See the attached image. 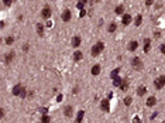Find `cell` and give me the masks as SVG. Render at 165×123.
<instances>
[{
    "label": "cell",
    "instance_id": "cell-1",
    "mask_svg": "<svg viewBox=\"0 0 165 123\" xmlns=\"http://www.w3.org/2000/svg\"><path fill=\"white\" fill-rule=\"evenodd\" d=\"M103 50H104V44L102 43V41H99V43H96L93 47H92V50L90 51H92V55H93V57H97Z\"/></svg>",
    "mask_w": 165,
    "mask_h": 123
},
{
    "label": "cell",
    "instance_id": "cell-2",
    "mask_svg": "<svg viewBox=\"0 0 165 123\" xmlns=\"http://www.w3.org/2000/svg\"><path fill=\"white\" fill-rule=\"evenodd\" d=\"M131 67H133L134 69H141L143 68V62H141L140 58H134L133 61H131Z\"/></svg>",
    "mask_w": 165,
    "mask_h": 123
},
{
    "label": "cell",
    "instance_id": "cell-3",
    "mask_svg": "<svg viewBox=\"0 0 165 123\" xmlns=\"http://www.w3.org/2000/svg\"><path fill=\"white\" fill-rule=\"evenodd\" d=\"M100 108L103 112H109V109H110V105H109V99H103L100 102Z\"/></svg>",
    "mask_w": 165,
    "mask_h": 123
},
{
    "label": "cell",
    "instance_id": "cell-4",
    "mask_svg": "<svg viewBox=\"0 0 165 123\" xmlns=\"http://www.w3.org/2000/svg\"><path fill=\"white\" fill-rule=\"evenodd\" d=\"M41 16H43L44 18H50V17H51V9H50V6H45V7L43 9V11H41Z\"/></svg>",
    "mask_w": 165,
    "mask_h": 123
},
{
    "label": "cell",
    "instance_id": "cell-5",
    "mask_svg": "<svg viewBox=\"0 0 165 123\" xmlns=\"http://www.w3.org/2000/svg\"><path fill=\"white\" fill-rule=\"evenodd\" d=\"M80 41H82V40H80V37H79V36L73 37V38H72V47H73V48H78L79 45H80Z\"/></svg>",
    "mask_w": 165,
    "mask_h": 123
},
{
    "label": "cell",
    "instance_id": "cell-6",
    "mask_svg": "<svg viewBox=\"0 0 165 123\" xmlns=\"http://www.w3.org/2000/svg\"><path fill=\"white\" fill-rule=\"evenodd\" d=\"M121 23L124 25H129L130 23H131V16L130 14H123V17H121Z\"/></svg>",
    "mask_w": 165,
    "mask_h": 123
},
{
    "label": "cell",
    "instance_id": "cell-7",
    "mask_svg": "<svg viewBox=\"0 0 165 123\" xmlns=\"http://www.w3.org/2000/svg\"><path fill=\"white\" fill-rule=\"evenodd\" d=\"M21 90H23V86L18 83V85H16V86L13 88V95H14V96H20Z\"/></svg>",
    "mask_w": 165,
    "mask_h": 123
},
{
    "label": "cell",
    "instance_id": "cell-8",
    "mask_svg": "<svg viewBox=\"0 0 165 123\" xmlns=\"http://www.w3.org/2000/svg\"><path fill=\"white\" fill-rule=\"evenodd\" d=\"M155 103H157V98H155V96H150V98L147 99V106L148 108H152Z\"/></svg>",
    "mask_w": 165,
    "mask_h": 123
},
{
    "label": "cell",
    "instance_id": "cell-9",
    "mask_svg": "<svg viewBox=\"0 0 165 123\" xmlns=\"http://www.w3.org/2000/svg\"><path fill=\"white\" fill-rule=\"evenodd\" d=\"M13 58H14V52L11 51V52L6 54V57H4V62H6V64H10V62L13 61Z\"/></svg>",
    "mask_w": 165,
    "mask_h": 123
},
{
    "label": "cell",
    "instance_id": "cell-10",
    "mask_svg": "<svg viewBox=\"0 0 165 123\" xmlns=\"http://www.w3.org/2000/svg\"><path fill=\"white\" fill-rule=\"evenodd\" d=\"M71 10H65L64 13H62V20H64V21H69V20H71Z\"/></svg>",
    "mask_w": 165,
    "mask_h": 123
},
{
    "label": "cell",
    "instance_id": "cell-11",
    "mask_svg": "<svg viewBox=\"0 0 165 123\" xmlns=\"http://www.w3.org/2000/svg\"><path fill=\"white\" fill-rule=\"evenodd\" d=\"M99 74H100V65H99V64H96V65L92 67V75L97 76Z\"/></svg>",
    "mask_w": 165,
    "mask_h": 123
},
{
    "label": "cell",
    "instance_id": "cell-12",
    "mask_svg": "<svg viewBox=\"0 0 165 123\" xmlns=\"http://www.w3.org/2000/svg\"><path fill=\"white\" fill-rule=\"evenodd\" d=\"M145 94H147V88L143 86V85L138 86V89H137V95H138V96H144Z\"/></svg>",
    "mask_w": 165,
    "mask_h": 123
},
{
    "label": "cell",
    "instance_id": "cell-13",
    "mask_svg": "<svg viewBox=\"0 0 165 123\" xmlns=\"http://www.w3.org/2000/svg\"><path fill=\"white\" fill-rule=\"evenodd\" d=\"M150 47H151V40L150 38H145V40H144V52H148V51H150Z\"/></svg>",
    "mask_w": 165,
    "mask_h": 123
},
{
    "label": "cell",
    "instance_id": "cell-14",
    "mask_svg": "<svg viewBox=\"0 0 165 123\" xmlns=\"http://www.w3.org/2000/svg\"><path fill=\"white\" fill-rule=\"evenodd\" d=\"M72 112H73V110H72V106H66V108H65V110H64V115L66 116V117H71V116H72Z\"/></svg>",
    "mask_w": 165,
    "mask_h": 123
},
{
    "label": "cell",
    "instance_id": "cell-15",
    "mask_svg": "<svg viewBox=\"0 0 165 123\" xmlns=\"http://www.w3.org/2000/svg\"><path fill=\"white\" fill-rule=\"evenodd\" d=\"M137 47H138V43H137V41H131V43L129 44V51H136Z\"/></svg>",
    "mask_w": 165,
    "mask_h": 123
},
{
    "label": "cell",
    "instance_id": "cell-16",
    "mask_svg": "<svg viewBox=\"0 0 165 123\" xmlns=\"http://www.w3.org/2000/svg\"><path fill=\"white\" fill-rule=\"evenodd\" d=\"M37 33H38L39 37L44 36V25L43 24H37Z\"/></svg>",
    "mask_w": 165,
    "mask_h": 123
},
{
    "label": "cell",
    "instance_id": "cell-17",
    "mask_svg": "<svg viewBox=\"0 0 165 123\" xmlns=\"http://www.w3.org/2000/svg\"><path fill=\"white\" fill-rule=\"evenodd\" d=\"M83 115H85V112H83V110H79V113H78V116H76L75 122H76V123L82 122V120H83Z\"/></svg>",
    "mask_w": 165,
    "mask_h": 123
},
{
    "label": "cell",
    "instance_id": "cell-18",
    "mask_svg": "<svg viewBox=\"0 0 165 123\" xmlns=\"http://www.w3.org/2000/svg\"><path fill=\"white\" fill-rule=\"evenodd\" d=\"M82 52H80V51H75V54H73V59H75V61H80V59H82Z\"/></svg>",
    "mask_w": 165,
    "mask_h": 123
},
{
    "label": "cell",
    "instance_id": "cell-19",
    "mask_svg": "<svg viewBox=\"0 0 165 123\" xmlns=\"http://www.w3.org/2000/svg\"><path fill=\"white\" fill-rule=\"evenodd\" d=\"M121 78H118V76H116V78H113V85H114V86H120V85H121Z\"/></svg>",
    "mask_w": 165,
    "mask_h": 123
},
{
    "label": "cell",
    "instance_id": "cell-20",
    "mask_svg": "<svg viewBox=\"0 0 165 123\" xmlns=\"http://www.w3.org/2000/svg\"><path fill=\"white\" fill-rule=\"evenodd\" d=\"M114 11H116V14H123L124 13V6H117Z\"/></svg>",
    "mask_w": 165,
    "mask_h": 123
},
{
    "label": "cell",
    "instance_id": "cell-21",
    "mask_svg": "<svg viewBox=\"0 0 165 123\" xmlns=\"http://www.w3.org/2000/svg\"><path fill=\"white\" fill-rule=\"evenodd\" d=\"M120 89L121 90H127L129 89V82H127V81H123L121 85H120Z\"/></svg>",
    "mask_w": 165,
    "mask_h": 123
},
{
    "label": "cell",
    "instance_id": "cell-22",
    "mask_svg": "<svg viewBox=\"0 0 165 123\" xmlns=\"http://www.w3.org/2000/svg\"><path fill=\"white\" fill-rule=\"evenodd\" d=\"M116 28H117V25L114 24V23H111L110 25H109V28H107V31L109 33H113V31H116Z\"/></svg>",
    "mask_w": 165,
    "mask_h": 123
},
{
    "label": "cell",
    "instance_id": "cell-23",
    "mask_svg": "<svg viewBox=\"0 0 165 123\" xmlns=\"http://www.w3.org/2000/svg\"><path fill=\"white\" fill-rule=\"evenodd\" d=\"M141 21H143V16H141V14H138V16L136 17V25H137V27H138V25L141 24Z\"/></svg>",
    "mask_w": 165,
    "mask_h": 123
},
{
    "label": "cell",
    "instance_id": "cell-24",
    "mask_svg": "<svg viewBox=\"0 0 165 123\" xmlns=\"http://www.w3.org/2000/svg\"><path fill=\"white\" fill-rule=\"evenodd\" d=\"M118 71H120V69H118V68L113 69V71H111V74H110V78H116V76L118 75Z\"/></svg>",
    "mask_w": 165,
    "mask_h": 123
},
{
    "label": "cell",
    "instance_id": "cell-25",
    "mask_svg": "<svg viewBox=\"0 0 165 123\" xmlns=\"http://www.w3.org/2000/svg\"><path fill=\"white\" fill-rule=\"evenodd\" d=\"M131 102H133V99L130 98V96H129V98H126V99H124V103H126L127 106H129V105H131Z\"/></svg>",
    "mask_w": 165,
    "mask_h": 123
},
{
    "label": "cell",
    "instance_id": "cell-26",
    "mask_svg": "<svg viewBox=\"0 0 165 123\" xmlns=\"http://www.w3.org/2000/svg\"><path fill=\"white\" fill-rule=\"evenodd\" d=\"M13 41H14V38H13V37H7V38H6V43H7L9 45H10V44H13Z\"/></svg>",
    "mask_w": 165,
    "mask_h": 123
},
{
    "label": "cell",
    "instance_id": "cell-27",
    "mask_svg": "<svg viewBox=\"0 0 165 123\" xmlns=\"http://www.w3.org/2000/svg\"><path fill=\"white\" fill-rule=\"evenodd\" d=\"M41 122L48 123V122H50V116H43V117H41Z\"/></svg>",
    "mask_w": 165,
    "mask_h": 123
},
{
    "label": "cell",
    "instance_id": "cell-28",
    "mask_svg": "<svg viewBox=\"0 0 165 123\" xmlns=\"http://www.w3.org/2000/svg\"><path fill=\"white\" fill-rule=\"evenodd\" d=\"M83 6H85V3H82V2H78V4H76V7L80 9V10L83 9Z\"/></svg>",
    "mask_w": 165,
    "mask_h": 123
},
{
    "label": "cell",
    "instance_id": "cell-29",
    "mask_svg": "<svg viewBox=\"0 0 165 123\" xmlns=\"http://www.w3.org/2000/svg\"><path fill=\"white\" fill-rule=\"evenodd\" d=\"M11 2H13V0H3L4 6H11Z\"/></svg>",
    "mask_w": 165,
    "mask_h": 123
},
{
    "label": "cell",
    "instance_id": "cell-30",
    "mask_svg": "<svg viewBox=\"0 0 165 123\" xmlns=\"http://www.w3.org/2000/svg\"><path fill=\"white\" fill-rule=\"evenodd\" d=\"M152 3H154V0H145V6H151Z\"/></svg>",
    "mask_w": 165,
    "mask_h": 123
},
{
    "label": "cell",
    "instance_id": "cell-31",
    "mask_svg": "<svg viewBox=\"0 0 165 123\" xmlns=\"http://www.w3.org/2000/svg\"><path fill=\"white\" fill-rule=\"evenodd\" d=\"M20 96H21V98H24L25 96V88L23 86V90H21V94H20Z\"/></svg>",
    "mask_w": 165,
    "mask_h": 123
},
{
    "label": "cell",
    "instance_id": "cell-32",
    "mask_svg": "<svg viewBox=\"0 0 165 123\" xmlns=\"http://www.w3.org/2000/svg\"><path fill=\"white\" fill-rule=\"evenodd\" d=\"M159 50H161V52H162V54H165V44H162V45H161V48H159Z\"/></svg>",
    "mask_w": 165,
    "mask_h": 123
},
{
    "label": "cell",
    "instance_id": "cell-33",
    "mask_svg": "<svg viewBox=\"0 0 165 123\" xmlns=\"http://www.w3.org/2000/svg\"><path fill=\"white\" fill-rule=\"evenodd\" d=\"M159 79H161V82L165 85V75H162V76H159Z\"/></svg>",
    "mask_w": 165,
    "mask_h": 123
},
{
    "label": "cell",
    "instance_id": "cell-34",
    "mask_svg": "<svg viewBox=\"0 0 165 123\" xmlns=\"http://www.w3.org/2000/svg\"><path fill=\"white\" fill-rule=\"evenodd\" d=\"M3 116H4V110H3V109H0V119H2Z\"/></svg>",
    "mask_w": 165,
    "mask_h": 123
},
{
    "label": "cell",
    "instance_id": "cell-35",
    "mask_svg": "<svg viewBox=\"0 0 165 123\" xmlns=\"http://www.w3.org/2000/svg\"><path fill=\"white\" fill-rule=\"evenodd\" d=\"M154 36L158 38V37H161V33H158V31H155V33H154Z\"/></svg>",
    "mask_w": 165,
    "mask_h": 123
},
{
    "label": "cell",
    "instance_id": "cell-36",
    "mask_svg": "<svg viewBox=\"0 0 165 123\" xmlns=\"http://www.w3.org/2000/svg\"><path fill=\"white\" fill-rule=\"evenodd\" d=\"M85 13H86V11L82 9V10H80V17H83V16H85Z\"/></svg>",
    "mask_w": 165,
    "mask_h": 123
},
{
    "label": "cell",
    "instance_id": "cell-37",
    "mask_svg": "<svg viewBox=\"0 0 165 123\" xmlns=\"http://www.w3.org/2000/svg\"><path fill=\"white\" fill-rule=\"evenodd\" d=\"M79 2H82V3H88V0H79Z\"/></svg>",
    "mask_w": 165,
    "mask_h": 123
},
{
    "label": "cell",
    "instance_id": "cell-38",
    "mask_svg": "<svg viewBox=\"0 0 165 123\" xmlns=\"http://www.w3.org/2000/svg\"><path fill=\"white\" fill-rule=\"evenodd\" d=\"M96 2H100V0H96Z\"/></svg>",
    "mask_w": 165,
    "mask_h": 123
}]
</instances>
